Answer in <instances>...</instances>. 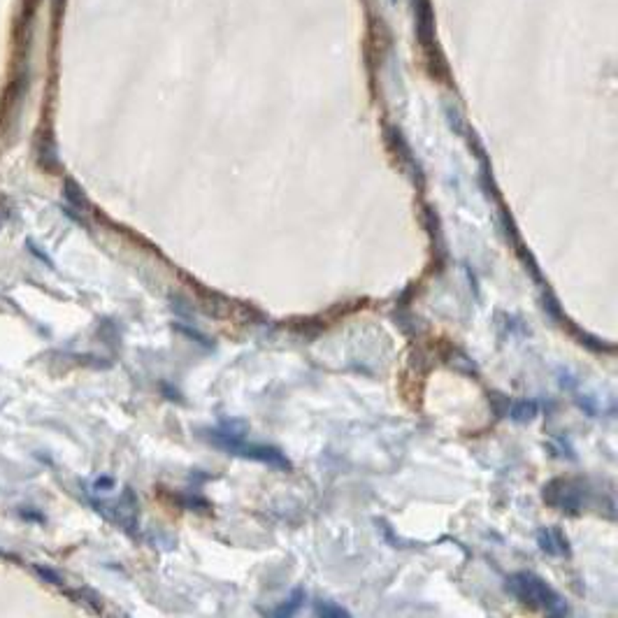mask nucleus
Segmentation results:
<instances>
[{"instance_id":"obj_5","label":"nucleus","mask_w":618,"mask_h":618,"mask_svg":"<svg viewBox=\"0 0 618 618\" xmlns=\"http://www.w3.org/2000/svg\"><path fill=\"white\" fill-rule=\"evenodd\" d=\"M416 10V33L421 44H430L432 42V33H435V19H432V7L430 0H416L414 3Z\"/></svg>"},{"instance_id":"obj_11","label":"nucleus","mask_w":618,"mask_h":618,"mask_svg":"<svg viewBox=\"0 0 618 618\" xmlns=\"http://www.w3.org/2000/svg\"><path fill=\"white\" fill-rule=\"evenodd\" d=\"M112 488H114L112 477H100L93 481V490H98V493H105V490H112Z\"/></svg>"},{"instance_id":"obj_3","label":"nucleus","mask_w":618,"mask_h":618,"mask_svg":"<svg viewBox=\"0 0 618 618\" xmlns=\"http://www.w3.org/2000/svg\"><path fill=\"white\" fill-rule=\"evenodd\" d=\"M583 495H586V490H583L581 483L569 481V479H556L544 488V500L553 507H558L560 511H567V514L581 511Z\"/></svg>"},{"instance_id":"obj_4","label":"nucleus","mask_w":618,"mask_h":618,"mask_svg":"<svg viewBox=\"0 0 618 618\" xmlns=\"http://www.w3.org/2000/svg\"><path fill=\"white\" fill-rule=\"evenodd\" d=\"M537 542H540V549L549 556H569V542L558 528H542L537 533Z\"/></svg>"},{"instance_id":"obj_13","label":"nucleus","mask_w":618,"mask_h":618,"mask_svg":"<svg viewBox=\"0 0 618 618\" xmlns=\"http://www.w3.org/2000/svg\"><path fill=\"white\" fill-rule=\"evenodd\" d=\"M0 228H3V221H0Z\"/></svg>"},{"instance_id":"obj_12","label":"nucleus","mask_w":618,"mask_h":618,"mask_svg":"<svg viewBox=\"0 0 618 618\" xmlns=\"http://www.w3.org/2000/svg\"><path fill=\"white\" fill-rule=\"evenodd\" d=\"M26 244H28V249H30V253H33V256H37L40 260H44V263H47V265H52V260H49V256H44V253H42V251H40V247H35V244H33V240H28Z\"/></svg>"},{"instance_id":"obj_2","label":"nucleus","mask_w":618,"mask_h":618,"mask_svg":"<svg viewBox=\"0 0 618 618\" xmlns=\"http://www.w3.org/2000/svg\"><path fill=\"white\" fill-rule=\"evenodd\" d=\"M205 435H207V440L214 447L224 449L233 456L251 458V461H260V463H267L272 467H281V470H289L291 467L286 456H284L279 449H272V447H265V444H247V442H244V435L237 432L233 423H224L221 428H214V430H205Z\"/></svg>"},{"instance_id":"obj_10","label":"nucleus","mask_w":618,"mask_h":618,"mask_svg":"<svg viewBox=\"0 0 618 618\" xmlns=\"http://www.w3.org/2000/svg\"><path fill=\"white\" fill-rule=\"evenodd\" d=\"M33 569H35V574L42 576L47 583H52V586H63V583H66V581H63V576L56 572V569H52V567H47V565H33Z\"/></svg>"},{"instance_id":"obj_1","label":"nucleus","mask_w":618,"mask_h":618,"mask_svg":"<svg viewBox=\"0 0 618 618\" xmlns=\"http://www.w3.org/2000/svg\"><path fill=\"white\" fill-rule=\"evenodd\" d=\"M507 590H509L516 600H521L523 605H528L533 609H542V612H546L549 616L569 614L567 602L537 574H530V572L511 574L509 579H507Z\"/></svg>"},{"instance_id":"obj_9","label":"nucleus","mask_w":618,"mask_h":618,"mask_svg":"<svg viewBox=\"0 0 618 618\" xmlns=\"http://www.w3.org/2000/svg\"><path fill=\"white\" fill-rule=\"evenodd\" d=\"M303 600H305V593L303 590H296L293 593V598H289V602H284V607L281 609H274V616H291V614H296L298 612V607L303 605Z\"/></svg>"},{"instance_id":"obj_7","label":"nucleus","mask_w":618,"mask_h":618,"mask_svg":"<svg viewBox=\"0 0 618 618\" xmlns=\"http://www.w3.org/2000/svg\"><path fill=\"white\" fill-rule=\"evenodd\" d=\"M537 414V402H533V400H521V402H516V405L511 407V418L514 421H519V423H526V421H530V418H533Z\"/></svg>"},{"instance_id":"obj_8","label":"nucleus","mask_w":618,"mask_h":618,"mask_svg":"<svg viewBox=\"0 0 618 618\" xmlns=\"http://www.w3.org/2000/svg\"><path fill=\"white\" fill-rule=\"evenodd\" d=\"M314 614L316 616H349V612L344 607H337L335 602H330V600H319V602H316Z\"/></svg>"},{"instance_id":"obj_6","label":"nucleus","mask_w":618,"mask_h":618,"mask_svg":"<svg viewBox=\"0 0 618 618\" xmlns=\"http://www.w3.org/2000/svg\"><path fill=\"white\" fill-rule=\"evenodd\" d=\"M66 200L70 202V207H73L75 212H89L91 210V205H89V200H86L84 191L75 184L73 179L66 181Z\"/></svg>"}]
</instances>
